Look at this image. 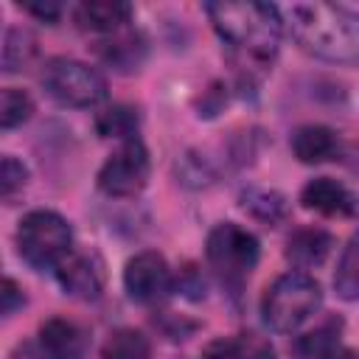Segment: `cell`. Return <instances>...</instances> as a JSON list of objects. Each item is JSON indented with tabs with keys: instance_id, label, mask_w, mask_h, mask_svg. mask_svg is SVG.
Returning <instances> with one entry per match:
<instances>
[{
	"instance_id": "cell-4",
	"label": "cell",
	"mask_w": 359,
	"mask_h": 359,
	"mask_svg": "<svg viewBox=\"0 0 359 359\" xmlns=\"http://www.w3.org/2000/svg\"><path fill=\"white\" fill-rule=\"evenodd\" d=\"M17 247L28 266L56 269L73 252V230L53 210H31L17 227Z\"/></svg>"
},
{
	"instance_id": "cell-11",
	"label": "cell",
	"mask_w": 359,
	"mask_h": 359,
	"mask_svg": "<svg viewBox=\"0 0 359 359\" xmlns=\"http://www.w3.org/2000/svg\"><path fill=\"white\" fill-rule=\"evenodd\" d=\"M300 202L309 210H317L323 216H351L356 210V196L331 177H317L306 182L300 191Z\"/></svg>"
},
{
	"instance_id": "cell-6",
	"label": "cell",
	"mask_w": 359,
	"mask_h": 359,
	"mask_svg": "<svg viewBox=\"0 0 359 359\" xmlns=\"http://www.w3.org/2000/svg\"><path fill=\"white\" fill-rule=\"evenodd\" d=\"M42 87L48 95L65 107H95L98 101L107 98V81L104 76L79 62V59H50L42 67Z\"/></svg>"
},
{
	"instance_id": "cell-21",
	"label": "cell",
	"mask_w": 359,
	"mask_h": 359,
	"mask_svg": "<svg viewBox=\"0 0 359 359\" xmlns=\"http://www.w3.org/2000/svg\"><path fill=\"white\" fill-rule=\"evenodd\" d=\"M34 112V104L28 98V93L17 90V87H6L0 95V126L3 129H14L20 123H25Z\"/></svg>"
},
{
	"instance_id": "cell-16",
	"label": "cell",
	"mask_w": 359,
	"mask_h": 359,
	"mask_svg": "<svg viewBox=\"0 0 359 359\" xmlns=\"http://www.w3.org/2000/svg\"><path fill=\"white\" fill-rule=\"evenodd\" d=\"M140 126V115L135 107L126 104H112L95 118V129L101 137H115V140H135V132Z\"/></svg>"
},
{
	"instance_id": "cell-8",
	"label": "cell",
	"mask_w": 359,
	"mask_h": 359,
	"mask_svg": "<svg viewBox=\"0 0 359 359\" xmlns=\"http://www.w3.org/2000/svg\"><path fill=\"white\" fill-rule=\"evenodd\" d=\"M123 286L132 300L154 306V303L165 300L168 292L174 289V275L160 252L146 250V252H137L135 258H129V264L123 269Z\"/></svg>"
},
{
	"instance_id": "cell-12",
	"label": "cell",
	"mask_w": 359,
	"mask_h": 359,
	"mask_svg": "<svg viewBox=\"0 0 359 359\" xmlns=\"http://www.w3.org/2000/svg\"><path fill=\"white\" fill-rule=\"evenodd\" d=\"M334 250V236L320 227H300L286 241V258L297 269L320 266Z\"/></svg>"
},
{
	"instance_id": "cell-5",
	"label": "cell",
	"mask_w": 359,
	"mask_h": 359,
	"mask_svg": "<svg viewBox=\"0 0 359 359\" xmlns=\"http://www.w3.org/2000/svg\"><path fill=\"white\" fill-rule=\"evenodd\" d=\"M205 255L216 278L224 286L238 289L258 264V238L236 222H222L210 230Z\"/></svg>"
},
{
	"instance_id": "cell-13",
	"label": "cell",
	"mask_w": 359,
	"mask_h": 359,
	"mask_svg": "<svg viewBox=\"0 0 359 359\" xmlns=\"http://www.w3.org/2000/svg\"><path fill=\"white\" fill-rule=\"evenodd\" d=\"M339 137L334 129L328 126H320V123H309V126H300L294 135H292V151L300 163H328L339 154Z\"/></svg>"
},
{
	"instance_id": "cell-20",
	"label": "cell",
	"mask_w": 359,
	"mask_h": 359,
	"mask_svg": "<svg viewBox=\"0 0 359 359\" xmlns=\"http://www.w3.org/2000/svg\"><path fill=\"white\" fill-rule=\"evenodd\" d=\"M34 50H36V42H34V36L28 31H22V28L6 31V39H3V70L6 73L22 70L31 62Z\"/></svg>"
},
{
	"instance_id": "cell-7",
	"label": "cell",
	"mask_w": 359,
	"mask_h": 359,
	"mask_svg": "<svg viewBox=\"0 0 359 359\" xmlns=\"http://www.w3.org/2000/svg\"><path fill=\"white\" fill-rule=\"evenodd\" d=\"M149 171H151V163H149V151L146 146L135 137V140H126L121 143L109 157L107 163L101 165L98 171V188L107 194V196H135L143 191V185L149 182Z\"/></svg>"
},
{
	"instance_id": "cell-17",
	"label": "cell",
	"mask_w": 359,
	"mask_h": 359,
	"mask_svg": "<svg viewBox=\"0 0 359 359\" xmlns=\"http://www.w3.org/2000/svg\"><path fill=\"white\" fill-rule=\"evenodd\" d=\"M149 353H151V345H149L146 334H140L135 328L112 331L101 348V359H149Z\"/></svg>"
},
{
	"instance_id": "cell-14",
	"label": "cell",
	"mask_w": 359,
	"mask_h": 359,
	"mask_svg": "<svg viewBox=\"0 0 359 359\" xmlns=\"http://www.w3.org/2000/svg\"><path fill=\"white\" fill-rule=\"evenodd\" d=\"M76 22L84 31H95V34H115L123 28V22H129L132 17V6L121 3V0H90L76 6Z\"/></svg>"
},
{
	"instance_id": "cell-3",
	"label": "cell",
	"mask_w": 359,
	"mask_h": 359,
	"mask_svg": "<svg viewBox=\"0 0 359 359\" xmlns=\"http://www.w3.org/2000/svg\"><path fill=\"white\" fill-rule=\"evenodd\" d=\"M323 303L320 283L306 272H286L280 275L264 294L261 311L269 328L275 331H297Z\"/></svg>"
},
{
	"instance_id": "cell-27",
	"label": "cell",
	"mask_w": 359,
	"mask_h": 359,
	"mask_svg": "<svg viewBox=\"0 0 359 359\" xmlns=\"http://www.w3.org/2000/svg\"><path fill=\"white\" fill-rule=\"evenodd\" d=\"M323 359H359V356H356L351 348H339V345H334Z\"/></svg>"
},
{
	"instance_id": "cell-24",
	"label": "cell",
	"mask_w": 359,
	"mask_h": 359,
	"mask_svg": "<svg viewBox=\"0 0 359 359\" xmlns=\"http://www.w3.org/2000/svg\"><path fill=\"white\" fill-rule=\"evenodd\" d=\"M25 180H28V171H25V165L20 163V160H14V157H3V171H0V188H3V199L8 202L22 185H25Z\"/></svg>"
},
{
	"instance_id": "cell-18",
	"label": "cell",
	"mask_w": 359,
	"mask_h": 359,
	"mask_svg": "<svg viewBox=\"0 0 359 359\" xmlns=\"http://www.w3.org/2000/svg\"><path fill=\"white\" fill-rule=\"evenodd\" d=\"M334 289L345 300H359V233L342 250V258L334 272Z\"/></svg>"
},
{
	"instance_id": "cell-23",
	"label": "cell",
	"mask_w": 359,
	"mask_h": 359,
	"mask_svg": "<svg viewBox=\"0 0 359 359\" xmlns=\"http://www.w3.org/2000/svg\"><path fill=\"white\" fill-rule=\"evenodd\" d=\"M334 337H337V331H334V323H331V325H325V328H320V331L303 337V339L297 342V353H300L303 359H311V356L323 359V356L337 345Z\"/></svg>"
},
{
	"instance_id": "cell-25",
	"label": "cell",
	"mask_w": 359,
	"mask_h": 359,
	"mask_svg": "<svg viewBox=\"0 0 359 359\" xmlns=\"http://www.w3.org/2000/svg\"><path fill=\"white\" fill-rule=\"evenodd\" d=\"M3 314H14V309H20L22 303H25V297H22V289L11 280V278H6L3 280Z\"/></svg>"
},
{
	"instance_id": "cell-22",
	"label": "cell",
	"mask_w": 359,
	"mask_h": 359,
	"mask_svg": "<svg viewBox=\"0 0 359 359\" xmlns=\"http://www.w3.org/2000/svg\"><path fill=\"white\" fill-rule=\"evenodd\" d=\"M241 205H244V210H250L255 219H264V222H278L286 213L283 196L275 191H244Z\"/></svg>"
},
{
	"instance_id": "cell-2",
	"label": "cell",
	"mask_w": 359,
	"mask_h": 359,
	"mask_svg": "<svg viewBox=\"0 0 359 359\" xmlns=\"http://www.w3.org/2000/svg\"><path fill=\"white\" fill-rule=\"evenodd\" d=\"M213 28L219 36L230 45V50L250 62V65H266L280 42L283 20L280 11L269 3L255 0H224V3H208L205 6Z\"/></svg>"
},
{
	"instance_id": "cell-15",
	"label": "cell",
	"mask_w": 359,
	"mask_h": 359,
	"mask_svg": "<svg viewBox=\"0 0 359 359\" xmlns=\"http://www.w3.org/2000/svg\"><path fill=\"white\" fill-rule=\"evenodd\" d=\"M202 359H275V348L266 337L244 331V334L213 339L202 351Z\"/></svg>"
},
{
	"instance_id": "cell-10",
	"label": "cell",
	"mask_w": 359,
	"mask_h": 359,
	"mask_svg": "<svg viewBox=\"0 0 359 359\" xmlns=\"http://www.w3.org/2000/svg\"><path fill=\"white\" fill-rule=\"evenodd\" d=\"M90 348L87 331L65 317H50L39 328V353L42 359H84Z\"/></svg>"
},
{
	"instance_id": "cell-9",
	"label": "cell",
	"mask_w": 359,
	"mask_h": 359,
	"mask_svg": "<svg viewBox=\"0 0 359 359\" xmlns=\"http://www.w3.org/2000/svg\"><path fill=\"white\" fill-rule=\"evenodd\" d=\"M56 280L65 289V294L76 300H95L104 289V272L93 252H70L56 269Z\"/></svg>"
},
{
	"instance_id": "cell-26",
	"label": "cell",
	"mask_w": 359,
	"mask_h": 359,
	"mask_svg": "<svg viewBox=\"0 0 359 359\" xmlns=\"http://www.w3.org/2000/svg\"><path fill=\"white\" fill-rule=\"evenodd\" d=\"M22 8H25V11H31L34 17L45 20V22H53V20H59V14H62V6H59V3H53V0H48V3H25Z\"/></svg>"
},
{
	"instance_id": "cell-1",
	"label": "cell",
	"mask_w": 359,
	"mask_h": 359,
	"mask_svg": "<svg viewBox=\"0 0 359 359\" xmlns=\"http://www.w3.org/2000/svg\"><path fill=\"white\" fill-rule=\"evenodd\" d=\"M294 42L325 62H359V14L331 3H297L286 11Z\"/></svg>"
},
{
	"instance_id": "cell-19",
	"label": "cell",
	"mask_w": 359,
	"mask_h": 359,
	"mask_svg": "<svg viewBox=\"0 0 359 359\" xmlns=\"http://www.w3.org/2000/svg\"><path fill=\"white\" fill-rule=\"evenodd\" d=\"M98 53L107 65H112L118 70H132L143 59V42L135 34H123V36H115L109 42H101Z\"/></svg>"
}]
</instances>
